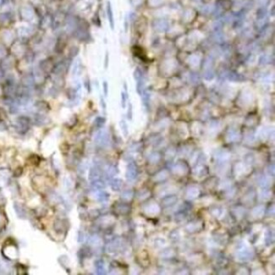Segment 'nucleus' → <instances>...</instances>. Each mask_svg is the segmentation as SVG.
<instances>
[{"mask_svg": "<svg viewBox=\"0 0 275 275\" xmlns=\"http://www.w3.org/2000/svg\"><path fill=\"white\" fill-rule=\"evenodd\" d=\"M94 142L96 144H98L100 146H107L110 142L109 135L108 133L104 130H100L96 134Z\"/></svg>", "mask_w": 275, "mask_h": 275, "instance_id": "obj_1", "label": "nucleus"}, {"mask_svg": "<svg viewBox=\"0 0 275 275\" xmlns=\"http://www.w3.org/2000/svg\"><path fill=\"white\" fill-rule=\"evenodd\" d=\"M3 248L5 249H3V253L4 256H6V258H9V259H15L17 257V255H18V251H17V247L13 245V244H10V245H5Z\"/></svg>", "mask_w": 275, "mask_h": 275, "instance_id": "obj_2", "label": "nucleus"}, {"mask_svg": "<svg viewBox=\"0 0 275 275\" xmlns=\"http://www.w3.org/2000/svg\"><path fill=\"white\" fill-rule=\"evenodd\" d=\"M137 176H138V169L136 165L134 163H130L127 166L125 177L129 181H133L136 180Z\"/></svg>", "mask_w": 275, "mask_h": 275, "instance_id": "obj_3", "label": "nucleus"}, {"mask_svg": "<svg viewBox=\"0 0 275 275\" xmlns=\"http://www.w3.org/2000/svg\"><path fill=\"white\" fill-rule=\"evenodd\" d=\"M123 246V243H122V240L120 239V238H117V239H114V240H112L110 243L108 244V246L106 247V250L108 253H115L116 251H118V250H120V248Z\"/></svg>", "mask_w": 275, "mask_h": 275, "instance_id": "obj_4", "label": "nucleus"}, {"mask_svg": "<svg viewBox=\"0 0 275 275\" xmlns=\"http://www.w3.org/2000/svg\"><path fill=\"white\" fill-rule=\"evenodd\" d=\"M29 123H30L29 119H27L26 117H20L17 120V122H16L17 130H19L20 132H25L26 130H28Z\"/></svg>", "mask_w": 275, "mask_h": 275, "instance_id": "obj_5", "label": "nucleus"}, {"mask_svg": "<svg viewBox=\"0 0 275 275\" xmlns=\"http://www.w3.org/2000/svg\"><path fill=\"white\" fill-rule=\"evenodd\" d=\"M94 198L99 203H106L109 200V194L103 190H96L94 192Z\"/></svg>", "mask_w": 275, "mask_h": 275, "instance_id": "obj_6", "label": "nucleus"}, {"mask_svg": "<svg viewBox=\"0 0 275 275\" xmlns=\"http://www.w3.org/2000/svg\"><path fill=\"white\" fill-rule=\"evenodd\" d=\"M144 211L147 215H156L160 211V207L156 203H151L149 205L146 206Z\"/></svg>", "mask_w": 275, "mask_h": 275, "instance_id": "obj_7", "label": "nucleus"}, {"mask_svg": "<svg viewBox=\"0 0 275 275\" xmlns=\"http://www.w3.org/2000/svg\"><path fill=\"white\" fill-rule=\"evenodd\" d=\"M130 209H131L130 208V206L126 203H119V204L116 206V211L118 212V213L122 214V215L128 214V213L130 212Z\"/></svg>", "mask_w": 275, "mask_h": 275, "instance_id": "obj_8", "label": "nucleus"}, {"mask_svg": "<svg viewBox=\"0 0 275 275\" xmlns=\"http://www.w3.org/2000/svg\"><path fill=\"white\" fill-rule=\"evenodd\" d=\"M100 175H101V173H100V169L98 166H94V167H92L89 170V180H91V182L93 181V180H98L100 179Z\"/></svg>", "mask_w": 275, "mask_h": 275, "instance_id": "obj_9", "label": "nucleus"}, {"mask_svg": "<svg viewBox=\"0 0 275 275\" xmlns=\"http://www.w3.org/2000/svg\"><path fill=\"white\" fill-rule=\"evenodd\" d=\"M14 208H15V212L16 215L18 216L20 218H25L26 212H25V208L23 207L22 205H20L18 203H15L14 204Z\"/></svg>", "mask_w": 275, "mask_h": 275, "instance_id": "obj_10", "label": "nucleus"}, {"mask_svg": "<svg viewBox=\"0 0 275 275\" xmlns=\"http://www.w3.org/2000/svg\"><path fill=\"white\" fill-rule=\"evenodd\" d=\"M110 186L112 190L114 191H119L121 190V188L123 186V180L121 179H119V178L113 179L110 182Z\"/></svg>", "mask_w": 275, "mask_h": 275, "instance_id": "obj_11", "label": "nucleus"}, {"mask_svg": "<svg viewBox=\"0 0 275 275\" xmlns=\"http://www.w3.org/2000/svg\"><path fill=\"white\" fill-rule=\"evenodd\" d=\"M135 193L132 190H125L121 193V200H123L124 203L130 202L134 197Z\"/></svg>", "mask_w": 275, "mask_h": 275, "instance_id": "obj_12", "label": "nucleus"}, {"mask_svg": "<svg viewBox=\"0 0 275 275\" xmlns=\"http://www.w3.org/2000/svg\"><path fill=\"white\" fill-rule=\"evenodd\" d=\"M118 174V168L114 165H110L108 167L106 168L105 169V175L108 179H111L114 176H115Z\"/></svg>", "mask_w": 275, "mask_h": 275, "instance_id": "obj_13", "label": "nucleus"}, {"mask_svg": "<svg viewBox=\"0 0 275 275\" xmlns=\"http://www.w3.org/2000/svg\"><path fill=\"white\" fill-rule=\"evenodd\" d=\"M49 119H48L47 116H45L43 114H38L37 115L35 118V123L37 125H44V124H47L48 123H49Z\"/></svg>", "mask_w": 275, "mask_h": 275, "instance_id": "obj_14", "label": "nucleus"}, {"mask_svg": "<svg viewBox=\"0 0 275 275\" xmlns=\"http://www.w3.org/2000/svg\"><path fill=\"white\" fill-rule=\"evenodd\" d=\"M200 194V191L195 186H191L190 187L188 190H187V193H186V196L188 199L190 200H192L194 198H196L197 196H199Z\"/></svg>", "mask_w": 275, "mask_h": 275, "instance_id": "obj_15", "label": "nucleus"}, {"mask_svg": "<svg viewBox=\"0 0 275 275\" xmlns=\"http://www.w3.org/2000/svg\"><path fill=\"white\" fill-rule=\"evenodd\" d=\"M95 268L96 272L98 274H105L106 273V269H105V266L103 261L102 260H98L95 263Z\"/></svg>", "mask_w": 275, "mask_h": 275, "instance_id": "obj_16", "label": "nucleus"}, {"mask_svg": "<svg viewBox=\"0 0 275 275\" xmlns=\"http://www.w3.org/2000/svg\"><path fill=\"white\" fill-rule=\"evenodd\" d=\"M141 96H142V103L144 105V107L146 108V109L148 110L150 108V93L145 89Z\"/></svg>", "mask_w": 275, "mask_h": 275, "instance_id": "obj_17", "label": "nucleus"}, {"mask_svg": "<svg viewBox=\"0 0 275 275\" xmlns=\"http://www.w3.org/2000/svg\"><path fill=\"white\" fill-rule=\"evenodd\" d=\"M176 202H177V197L175 196H167L162 201V203L165 207H169V206L174 205Z\"/></svg>", "mask_w": 275, "mask_h": 275, "instance_id": "obj_18", "label": "nucleus"}, {"mask_svg": "<svg viewBox=\"0 0 275 275\" xmlns=\"http://www.w3.org/2000/svg\"><path fill=\"white\" fill-rule=\"evenodd\" d=\"M168 173L167 170L160 171L159 173H158L154 176L153 180L156 181V182H162V181H164L168 178Z\"/></svg>", "mask_w": 275, "mask_h": 275, "instance_id": "obj_19", "label": "nucleus"}, {"mask_svg": "<svg viewBox=\"0 0 275 275\" xmlns=\"http://www.w3.org/2000/svg\"><path fill=\"white\" fill-rule=\"evenodd\" d=\"M107 14H108V18L110 23V26L112 30L114 28V15H113V11H112V8H111V4L109 2H108L107 4Z\"/></svg>", "mask_w": 275, "mask_h": 275, "instance_id": "obj_20", "label": "nucleus"}, {"mask_svg": "<svg viewBox=\"0 0 275 275\" xmlns=\"http://www.w3.org/2000/svg\"><path fill=\"white\" fill-rule=\"evenodd\" d=\"M264 214V207L257 206L252 210V216L254 218H262Z\"/></svg>", "mask_w": 275, "mask_h": 275, "instance_id": "obj_21", "label": "nucleus"}, {"mask_svg": "<svg viewBox=\"0 0 275 275\" xmlns=\"http://www.w3.org/2000/svg\"><path fill=\"white\" fill-rule=\"evenodd\" d=\"M144 90H145V80L143 77L142 79L136 81V91L139 95H142Z\"/></svg>", "mask_w": 275, "mask_h": 275, "instance_id": "obj_22", "label": "nucleus"}, {"mask_svg": "<svg viewBox=\"0 0 275 275\" xmlns=\"http://www.w3.org/2000/svg\"><path fill=\"white\" fill-rule=\"evenodd\" d=\"M54 229L57 232H63L65 229V225H64V221L61 220V219H58L54 222Z\"/></svg>", "mask_w": 275, "mask_h": 275, "instance_id": "obj_23", "label": "nucleus"}, {"mask_svg": "<svg viewBox=\"0 0 275 275\" xmlns=\"http://www.w3.org/2000/svg\"><path fill=\"white\" fill-rule=\"evenodd\" d=\"M92 186L95 188L96 190H103L106 187L104 181L100 180V179L92 181Z\"/></svg>", "mask_w": 275, "mask_h": 275, "instance_id": "obj_24", "label": "nucleus"}, {"mask_svg": "<svg viewBox=\"0 0 275 275\" xmlns=\"http://www.w3.org/2000/svg\"><path fill=\"white\" fill-rule=\"evenodd\" d=\"M173 170H174V174H184L187 170V168L185 166L184 164H177L174 168H173Z\"/></svg>", "mask_w": 275, "mask_h": 275, "instance_id": "obj_25", "label": "nucleus"}, {"mask_svg": "<svg viewBox=\"0 0 275 275\" xmlns=\"http://www.w3.org/2000/svg\"><path fill=\"white\" fill-rule=\"evenodd\" d=\"M88 243L91 246H92V247H98L101 243V239L97 234H93V235H92L91 237L89 238Z\"/></svg>", "mask_w": 275, "mask_h": 275, "instance_id": "obj_26", "label": "nucleus"}, {"mask_svg": "<svg viewBox=\"0 0 275 275\" xmlns=\"http://www.w3.org/2000/svg\"><path fill=\"white\" fill-rule=\"evenodd\" d=\"M120 126L124 136H125V137H127L128 135H129V129H128V124H127V123L125 122V120H120Z\"/></svg>", "mask_w": 275, "mask_h": 275, "instance_id": "obj_27", "label": "nucleus"}, {"mask_svg": "<svg viewBox=\"0 0 275 275\" xmlns=\"http://www.w3.org/2000/svg\"><path fill=\"white\" fill-rule=\"evenodd\" d=\"M58 261H59V263H60V265L63 267L64 269H68L67 268V266L70 263V260L68 258V256H65V255H62V256H60L59 258H58Z\"/></svg>", "mask_w": 275, "mask_h": 275, "instance_id": "obj_28", "label": "nucleus"}, {"mask_svg": "<svg viewBox=\"0 0 275 275\" xmlns=\"http://www.w3.org/2000/svg\"><path fill=\"white\" fill-rule=\"evenodd\" d=\"M81 65H82V64H81V61L80 59H77L76 62H75L74 65H73V70H72V74L74 76H76V75H78V74H79L81 70V67H82Z\"/></svg>", "mask_w": 275, "mask_h": 275, "instance_id": "obj_29", "label": "nucleus"}, {"mask_svg": "<svg viewBox=\"0 0 275 275\" xmlns=\"http://www.w3.org/2000/svg\"><path fill=\"white\" fill-rule=\"evenodd\" d=\"M159 160H160V155H159V153H158V152H152L148 158V162L151 164H158Z\"/></svg>", "mask_w": 275, "mask_h": 275, "instance_id": "obj_30", "label": "nucleus"}, {"mask_svg": "<svg viewBox=\"0 0 275 275\" xmlns=\"http://www.w3.org/2000/svg\"><path fill=\"white\" fill-rule=\"evenodd\" d=\"M33 77H34V81L37 82L42 83L44 81V75H43V71L41 70L36 71Z\"/></svg>", "mask_w": 275, "mask_h": 275, "instance_id": "obj_31", "label": "nucleus"}, {"mask_svg": "<svg viewBox=\"0 0 275 275\" xmlns=\"http://www.w3.org/2000/svg\"><path fill=\"white\" fill-rule=\"evenodd\" d=\"M150 195H151V193H150L149 190H142L138 192V194H137V197H138V199L141 200V201H144V200L147 199L149 196H150Z\"/></svg>", "mask_w": 275, "mask_h": 275, "instance_id": "obj_32", "label": "nucleus"}, {"mask_svg": "<svg viewBox=\"0 0 275 275\" xmlns=\"http://www.w3.org/2000/svg\"><path fill=\"white\" fill-rule=\"evenodd\" d=\"M34 82H35L34 77L32 76H25V78L23 79V83H24V85H26V86H32V85H33Z\"/></svg>", "mask_w": 275, "mask_h": 275, "instance_id": "obj_33", "label": "nucleus"}, {"mask_svg": "<svg viewBox=\"0 0 275 275\" xmlns=\"http://www.w3.org/2000/svg\"><path fill=\"white\" fill-rule=\"evenodd\" d=\"M105 122H106L105 118L98 117L95 120V121H94V124H95L96 127H98V128H102V127L104 125Z\"/></svg>", "mask_w": 275, "mask_h": 275, "instance_id": "obj_34", "label": "nucleus"}, {"mask_svg": "<svg viewBox=\"0 0 275 275\" xmlns=\"http://www.w3.org/2000/svg\"><path fill=\"white\" fill-rule=\"evenodd\" d=\"M133 76H134V78L136 80V81L144 77L142 71V70H141L140 68H136V70H135V71L133 73Z\"/></svg>", "mask_w": 275, "mask_h": 275, "instance_id": "obj_35", "label": "nucleus"}, {"mask_svg": "<svg viewBox=\"0 0 275 275\" xmlns=\"http://www.w3.org/2000/svg\"><path fill=\"white\" fill-rule=\"evenodd\" d=\"M127 99H128V92H121V106L123 108H125L126 107Z\"/></svg>", "mask_w": 275, "mask_h": 275, "instance_id": "obj_36", "label": "nucleus"}, {"mask_svg": "<svg viewBox=\"0 0 275 275\" xmlns=\"http://www.w3.org/2000/svg\"><path fill=\"white\" fill-rule=\"evenodd\" d=\"M265 241L268 246H270L271 243L273 242V233H272V234H271V231H268L267 234H266Z\"/></svg>", "mask_w": 275, "mask_h": 275, "instance_id": "obj_37", "label": "nucleus"}, {"mask_svg": "<svg viewBox=\"0 0 275 275\" xmlns=\"http://www.w3.org/2000/svg\"><path fill=\"white\" fill-rule=\"evenodd\" d=\"M259 185L263 187V188L266 189V188H268V187L270 186V182H269V180H268V178L263 177L259 180Z\"/></svg>", "mask_w": 275, "mask_h": 275, "instance_id": "obj_38", "label": "nucleus"}, {"mask_svg": "<svg viewBox=\"0 0 275 275\" xmlns=\"http://www.w3.org/2000/svg\"><path fill=\"white\" fill-rule=\"evenodd\" d=\"M270 196H271V194H270L268 190H264L263 192L260 194V198L263 201H267V200H268L270 198Z\"/></svg>", "mask_w": 275, "mask_h": 275, "instance_id": "obj_39", "label": "nucleus"}, {"mask_svg": "<svg viewBox=\"0 0 275 275\" xmlns=\"http://www.w3.org/2000/svg\"><path fill=\"white\" fill-rule=\"evenodd\" d=\"M199 228V225L198 224H196V223H191L190 225H188L186 227V229L189 232H194V231H196L197 229Z\"/></svg>", "mask_w": 275, "mask_h": 275, "instance_id": "obj_40", "label": "nucleus"}, {"mask_svg": "<svg viewBox=\"0 0 275 275\" xmlns=\"http://www.w3.org/2000/svg\"><path fill=\"white\" fill-rule=\"evenodd\" d=\"M37 109L39 108V109L41 111H45L47 110V109H48L49 107H48V105L46 103H44V102H40V103H37Z\"/></svg>", "mask_w": 275, "mask_h": 275, "instance_id": "obj_41", "label": "nucleus"}, {"mask_svg": "<svg viewBox=\"0 0 275 275\" xmlns=\"http://www.w3.org/2000/svg\"><path fill=\"white\" fill-rule=\"evenodd\" d=\"M127 118L129 120H132L133 118V108H132V104L129 103L128 104V109H127Z\"/></svg>", "mask_w": 275, "mask_h": 275, "instance_id": "obj_42", "label": "nucleus"}, {"mask_svg": "<svg viewBox=\"0 0 275 275\" xmlns=\"http://www.w3.org/2000/svg\"><path fill=\"white\" fill-rule=\"evenodd\" d=\"M165 244L164 239L162 238H157L155 240V247H161Z\"/></svg>", "mask_w": 275, "mask_h": 275, "instance_id": "obj_43", "label": "nucleus"}, {"mask_svg": "<svg viewBox=\"0 0 275 275\" xmlns=\"http://www.w3.org/2000/svg\"><path fill=\"white\" fill-rule=\"evenodd\" d=\"M174 255V252L172 250H165L164 252L162 253V256H164V257H171Z\"/></svg>", "mask_w": 275, "mask_h": 275, "instance_id": "obj_44", "label": "nucleus"}, {"mask_svg": "<svg viewBox=\"0 0 275 275\" xmlns=\"http://www.w3.org/2000/svg\"><path fill=\"white\" fill-rule=\"evenodd\" d=\"M267 172H268L269 176L274 177V166L273 165H269L268 167V169H267Z\"/></svg>", "mask_w": 275, "mask_h": 275, "instance_id": "obj_45", "label": "nucleus"}, {"mask_svg": "<svg viewBox=\"0 0 275 275\" xmlns=\"http://www.w3.org/2000/svg\"><path fill=\"white\" fill-rule=\"evenodd\" d=\"M103 93H104L105 97H108V82L104 81L103 83Z\"/></svg>", "mask_w": 275, "mask_h": 275, "instance_id": "obj_46", "label": "nucleus"}, {"mask_svg": "<svg viewBox=\"0 0 275 275\" xmlns=\"http://www.w3.org/2000/svg\"><path fill=\"white\" fill-rule=\"evenodd\" d=\"M84 240H85V234H84V233H83L82 231L81 230H80L79 232H78V242H79V243H82L83 241H84Z\"/></svg>", "mask_w": 275, "mask_h": 275, "instance_id": "obj_47", "label": "nucleus"}, {"mask_svg": "<svg viewBox=\"0 0 275 275\" xmlns=\"http://www.w3.org/2000/svg\"><path fill=\"white\" fill-rule=\"evenodd\" d=\"M211 212H212V215L215 216V217H219L222 213V211L218 207H215L214 209H212Z\"/></svg>", "mask_w": 275, "mask_h": 275, "instance_id": "obj_48", "label": "nucleus"}, {"mask_svg": "<svg viewBox=\"0 0 275 275\" xmlns=\"http://www.w3.org/2000/svg\"><path fill=\"white\" fill-rule=\"evenodd\" d=\"M108 63H109V54L107 51L106 54H105V58H104V68L107 69L108 67Z\"/></svg>", "mask_w": 275, "mask_h": 275, "instance_id": "obj_49", "label": "nucleus"}, {"mask_svg": "<svg viewBox=\"0 0 275 275\" xmlns=\"http://www.w3.org/2000/svg\"><path fill=\"white\" fill-rule=\"evenodd\" d=\"M100 103H101V106H102V108H103V110L106 111V108H107V104H106V102H105L104 98H103V97H100Z\"/></svg>", "mask_w": 275, "mask_h": 275, "instance_id": "obj_50", "label": "nucleus"}, {"mask_svg": "<svg viewBox=\"0 0 275 275\" xmlns=\"http://www.w3.org/2000/svg\"><path fill=\"white\" fill-rule=\"evenodd\" d=\"M84 84H85V87L87 89L88 92H91V83H90V80H89V78H86V79L85 80Z\"/></svg>", "mask_w": 275, "mask_h": 275, "instance_id": "obj_51", "label": "nucleus"}, {"mask_svg": "<svg viewBox=\"0 0 275 275\" xmlns=\"http://www.w3.org/2000/svg\"><path fill=\"white\" fill-rule=\"evenodd\" d=\"M4 54H5V49H4V48H3V47L0 46V58L3 57V56H4Z\"/></svg>", "mask_w": 275, "mask_h": 275, "instance_id": "obj_52", "label": "nucleus"}, {"mask_svg": "<svg viewBox=\"0 0 275 275\" xmlns=\"http://www.w3.org/2000/svg\"><path fill=\"white\" fill-rule=\"evenodd\" d=\"M6 125H5V124L3 123H0V130L1 131H3V130H6Z\"/></svg>", "mask_w": 275, "mask_h": 275, "instance_id": "obj_53", "label": "nucleus"}, {"mask_svg": "<svg viewBox=\"0 0 275 275\" xmlns=\"http://www.w3.org/2000/svg\"><path fill=\"white\" fill-rule=\"evenodd\" d=\"M0 220H1V215H0Z\"/></svg>", "mask_w": 275, "mask_h": 275, "instance_id": "obj_54", "label": "nucleus"}, {"mask_svg": "<svg viewBox=\"0 0 275 275\" xmlns=\"http://www.w3.org/2000/svg\"><path fill=\"white\" fill-rule=\"evenodd\" d=\"M0 92H1V89H0Z\"/></svg>", "mask_w": 275, "mask_h": 275, "instance_id": "obj_55", "label": "nucleus"}]
</instances>
